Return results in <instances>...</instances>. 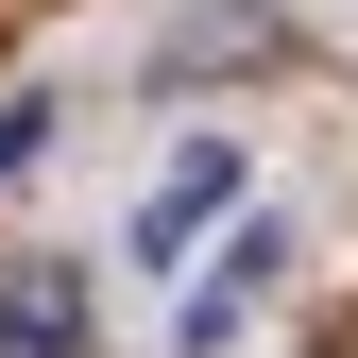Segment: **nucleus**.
Wrapping results in <instances>:
<instances>
[{"label":"nucleus","mask_w":358,"mask_h":358,"mask_svg":"<svg viewBox=\"0 0 358 358\" xmlns=\"http://www.w3.org/2000/svg\"><path fill=\"white\" fill-rule=\"evenodd\" d=\"M0 358H85V290L52 256H0Z\"/></svg>","instance_id":"obj_1"},{"label":"nucleus","mask_w":358,"mask_h":358,"mask_svg":"<svg viewBox=\"0 0 358 358\" xmlns=\"http://www.w3.org/2000/svg\"><path fill=\"white\" fill-rule=\"evenodd\" d=\"M205 205H239V154H188V171H171L154 222H137V256H188V222H205Z\"/></svg>","instance_id":"obj_2"},{"label":"nucleus","mask_w":358,"mask_h":358,"mask_svg":"<svg viewBox=\"0 0 358 358\" xmlns=\"http://www.w3.org/2000/svg\"><path fill=\"white\" fill-rule=\"evenodd\" d=\"M256 52H273V17H188V34H171V85H188V69H256Z\"/></svg>","instance_id":"obj_3"},{"label":"nucleus","mask_w":358,"mask_h":358,"mask_svg":"<svg viewBox=\"0 0 358 358\" xmlns=\"http://www.w3.org/2000/svg\"><path fill=\"white\" fill-rule=\"evenodd\" d=\"M34 137H52V120H34V103H17V120H0V171H17V154H34Z\"/></svg>","instance_id":"obj_4"}]
</instances>
